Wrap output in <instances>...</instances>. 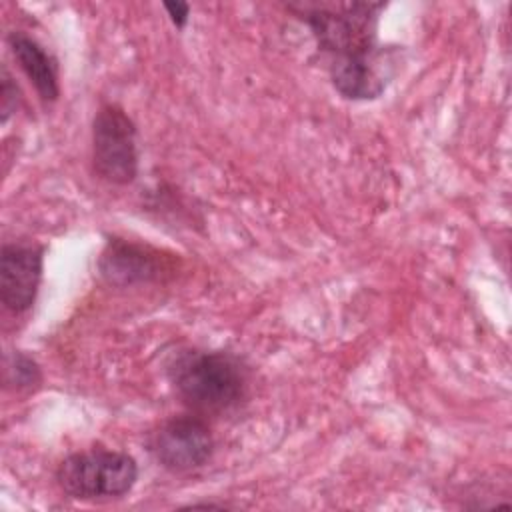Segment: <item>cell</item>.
Segmentation results:
<instances>
[{
    "label": "cell",
    "instance_id": "1",
    "mask_svg": "<svg viewBox=\"0 0 512 512\" xmlns=\"http://www.w3.org/2000/svg\"><path fill=\"white\" fill-rule=\"evenodd\" d=\"M384 2H314L290 4L312 30L318 48L330 62L374 54L378 44V20Z\"/></svg>",
    "mask_w": 512,
    "mask_h": 512
},
{
    "label": "cell",
    "instance_id": "2",
    "mask_svg": "<svg viewBox=\"0 0 512 512\" xmlns=\"http://www.w3.org/2000/svg\"><path fill=\"white\" fill-rule=\"evenodd\" d=\"M178 396L198 414H220L234 408L246 392L238 360L226 352L184 350L168 364Z\"/></svg>",
    "mask_w": 512,
    "mask_h": 512
},
{
    "label": "cell",
    "instance_id": "3",
    "mask_svg": "<svg viewBox=\"0 0 512 512\" xmlns=\"http://www.w3.org/2000/svg\"><path fill=\"white\" fill-rule=\"evenodd\" d=\"M136 460L120 450L92 448L66 456L56 468L60 490L74 500H112L132 490Z\"/></svg>",
    "mask_w": 512,
    "mask_h": 512
},
{
    "label": "cell",
    "instance_id": "4",
    "mask_svg": "<svg viewBox=\"0 0 512 512\" xmlns=\"http://www.w3.org/2000/svg\"><path fill=\"white\" fill-rule=\"evenodd\" d=\"M92 166L110 184H130L138 174L136 126L118 104H104L92 122Z\"/></svg>",
    "mask_w": 512,
    "mask_h": 512
},
{
    "label": "cell",
    "instance_id": "5",
    "mask_svg": "<svg viewBox=\"0 0 512 512\" xmlns=\"http://www.w3.org/2000/svg\"><path fill=\"white\" fill-rule=\"evenodd\" d=\"M150 450L170 472H188L208 462L214 438L206 422L198 416H174L152 434Z\"/></svg>",
    "mask_w": 512,
    "mask_h": 512
},
{
    "label": "cell",
    "instance_id": "6",
    "mask_svg": "<svg viewBox=\"0 0 512 512\" xmlns=\"http://www.w3.org/2000/svg\"><path fill=\"white\" fill-rule=\"evenodd\" d=\"M44 248L36 242H6L0 254V300L12 314L32 308L42 280Z\"/></svg>",
    "mask_w": 512,
    "mask_h": 512
},
{
    "label": "cell",
    "instance_id": "7",
    "mask_svg": "<svg viewBox=\"0 0 512 512\" xmlns=\"http://www.w3.org/2000/svg\"><path fill=\"white\" fill-rule=\"evenodd\" d=\"M98 270L112 286H132L162 280L174 272L170 258L160 250L124 238H110L100 254Z\"/></svg>",
    "mask_w": 512,
    "mask_h": 512
},
{
    "label": "cell",
    "instance_id": "8",
    "mask_svg": "<svg viewBox=\"0 0 512 512\" xmlns=\"http://www.w3.org/2000/svg\"><path fill=\"white\" fill-rule=\"evenodd\" d=\"M394 56L392 48L382 46L368 56L330 62V80L336 92L348 100H374L386 90L394 74Z\"/></svg>",
    "mask_w": 512,
    "mask_h": 512
},
{
    "label": "cell",
    "instance_id": "9",
    "mask_svg": "<svg viewBox=\"0 0 512 512\" xmlns=\"http://www.w3.org/2000/svg\"><path fill=\"white\" fill-rule=\"evenodd\" d=\"M8 46L22 72L34 84L38 96L44 102H54L60 94L58 64L54 56L36 38L20 30L8 34Z\"/></svg>",
    "mask_w": 512,
    "mask_h": 512
},
{
    "label": "cell",
    "instance_id": "10",
    "mask_svg": "<svg viewBox=\"0 0 512 512\" xmlns=\"http://www.w3.org/2000/svg\"><path fill=\"white\" fill-rule=\"evenodd\" d=\"M38 364L24 352H12L4 360V382L16 390H30L40 382Z\"/></svg>",
    "mask_w": 512,
    "mask_h": 512
},
{
    "label": "cell",
    "instance_id": "11",
    "mask_svg": "<svg viewBox=\"0 0 512 512\" xmlns=\"http://www.w3.org/2000/svg\"><path fill=\"white\" fill-rule=\"evenodd\" d=\"M18 104V86L12 82V76L6 68H2V122L16 110Z\"/></svg>",
    "mask_w": 512,
    "mask_h": 512
},
{
    "label": "cell",
    "instance_id": "12",
    "mask_svg": "<svg viewBox=\"0 0 512 512\" xmlns=\"http://www.w3.org/2000/svg\"><path fill=\"white\" fill-rule=\"evenodd\" d=\"M164 10L168 12L170 20H172L178 28L186 26L188 14H190V4H186V2H164Z\"/></svg>",
    "mask_w": 512,
    "mask_h": 512
}]
</instances>
